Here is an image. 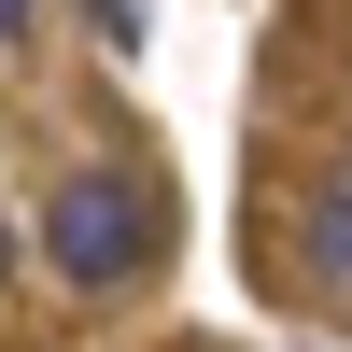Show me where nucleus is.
Wrapping results in <instances>:
<instances>
[{"label":"nucleus","instance_id":"nucleus-1","mask_svg":"<svg viewBox=\"0 0 352 352\" xmlns=\"http://www.w3.org/2000/svg\"><path fill=\"white\" fill-rule=\"evenodd\" d=\"M43 254L85 282V296H113V282L155 254V197H141L127 169H71V184H56V212H43Z\"/></svg>","mask_w":352,"mask_h":352},{"label":"nucleus","instance_id":"nucleus-2","mask_svg":"<svg viewBox=\"0 0 352 352\" xmlns=\"http://www.w3.org/2000/svg\"><path fill=\"white\" fill-rule=\"evenodd\" d=\"M296 268L324 282V296H352V169H324V184L296 197Z\"/></svg>","mask_w":352,"mask_h":352},{"label":"nucleus","instance_id":"nucleus-3","mask_svg":"<svg viewBox=\"0 0 352 352\" xmlns=\"http://www.w3.org/2000/svg\"><path fill=\"white\" fill-rule=\"evenodd\" d=\"M28 14H43V0H0V43H28Z\"/></svg>","mask_w":352,"mask_h":352},{"label":"nucleus","instance_id":"nucleus-4","mask_svg":"<svg viewBox=\"0 0 352 352\" xmlns=\"http://www.w3.org/2000/svg\"><path fill=\"white\" fill-rule=\"evenodd\" d=\"M0 282H14V226H0Z\"/></svg>","mask_w":352,"mask_h":352}]
</instances>
